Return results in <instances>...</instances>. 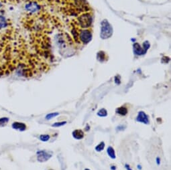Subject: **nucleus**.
Masks as SVG:
<instances>
[{
	"label": "nucleus",
	"mask_w": 171,
	"mask_h": 170,
	"mask_svg": "<svg viewBox=\"0 0 171 170\" xmlns=\"http://www.w3.org/2000/svg\"><path fill=\"white\" fill-rule=\"evenodd\" d=\"M134 52L136 54H138V55H140V54H144L146 53V52L147 50V49L149 48V46H146L144 48H142L141 46H140V45L138 44H135L134 45Z\"/></svg>",
	"instance_id": "nucleus-5"
},
{
	"label": "nucleus",
	"mask_w": 171,
	"mask_h": 170,
	"mask_svg": "<svg viewBox=\"0 0 171 170\" xmlns=\"http://www.w3.org/2000/svg\"><path fill=\"white\" fill-rule=\"evenodd\" d=\"M156 164H157V165H160V157H157L156 158Z\"/></svg>",
	"instance_id": "nucleus-18"
},
{
	"label": "nucleus",
	"mask_w": 171,
	"mask_h": 170,
	"mask_svg": "<svg viewBox=\"0 0 171 170\" xmlns=\"http://www.w3.org/2000/svg\"><path fill=\"white\" fill-rule=\"evenodd\" d=\"M73 136L76 139H81L84 137L83 131L81 129L75 130L73 132Z\"/></svg>",
	"instance_id": "nucleus-8"
},
{
	"label": "nucleus",
	"mask_w": 171,
	"mask_h": 170,
	"mask_svg": "<svg viewBox=\"0 0 171 170\" xmlns=\"http://www.w3.org/2000/svg\"><path fill=\"white\" fill-rule=\"evenodd\" d=\"M85 170H90V169H85Z\"/></svg>",
	"instance_id": "nucleus-22"
},
{
	"label": "nucleus",
	"mask_w": 171,
	"mask_h": 170,
	"mask_svg": "<svg viewBox=\"0 0 171 170\" xmlns=\"http://www.w3.org/2000/svg\"><path fill=\"white\" fill-rule=\"evenodd\" d=\"M138 168L139 169H141V167H140V165H138Z\"/></svg>",
	"instance_id": "nucleus-20"
},
{
	"label": "nucleus",
	"mask_w": 171,
	"mask_h": 170,
	"mask_svg": "<svg viewBox=\"0 0 171 170\" xmlns=\"http://www.w3.org/2000/svg\"><path fill=\"white\" fill-rule=\"evenodd\" d=\"M92 39V33L90 30H81L78 35V43L87 44Z\"/></svg>",
	"instance_id": "nucleus-2"
},
{
	"label": "nucleus",
	"mask_w": 171,
	"mask_h": 170,
	"mask_svg": "<svg viewBox=\"0 0 171 170\" xmlns=\"http://www.w3.org/2000/svg\"><path fill=\"white\" fill-rule=\"evenodd\" d=\"M111 169L112 170H115V166H114V167H113V166H111Z\"/></svg>",
	"instance_id": "nucleus-19"
},
{
	"label": "nucleus",
	"mask_w": 171,
	"mask_h": 170,
	"mask_svg": "<svg viewBox=\"0 0 171 170\" xmlns=\"http://www.w3.org/2000/svg\"><path fill=\"white\" fill-rule=\"evenodd\" d=\"M59 114V113H50L49 114H47L46 116V120H50L51 119H53V118L55 117L56 116H58Z\"/></svg>",
	"instance_id": "nucleus-13"
},
{
	"label": "nucleus",
	"mask_w": 171,
	"mask_h": 170,
	"mask_svg": "<svg viewBox=\"0 0 171 170\" xmlns=\"http://www.w3.org/2000/svg\"><path fill=\"white\" fill-rule=\"evenodd\" d=\"M107 152L108 155L111 159H115V151H114V149L112 147H111V146L107 148Z\"/></svg>",
	"instance_id": "nucleus-10"
},
{
	"label": "nucleus",
	"mask_w": 171,
	"mask_h": 170,
	"mask_svg": "<svg viewBox=\"0 0 171 170\" xmlns=\"http://www.w3.org/2000/svg\"><path fill=\"white\" fill-rule=\"evenodd\" d=\"M67 123L66 121H63V122H56L55 123H54L53 125V127H61Z\"/></svg>",
	"instance_id": "nucleus-15"
},
{
	"label": "nucleus",
	"mask_w": 171,
	"mask_h": 170,
	"mask_svg": "<svg viewBox=\"0 0 171 170\" xmlns=\"http://www.w3.org/2000/svg\"><path fill=\"white\" fill-rule=\"evenodd\" d=\"M12 127L15 129H18L20 131H24L26 129V125L24 123H20V122H15L13 123Z\"/></svg>",
	"instance_id": "nucleus-7"
},
{
	"label": "nucleus",
	"mask_w": 171,
	"mask_h": 170,
	"mask_svg": "<svg viewBox=\"0 0 171 170\" xmlns=\"http://www.w3.org/2000/svg\"><path fill=\"white\" fill-rule=\"evenodd\" d=\"M37 156H38V161L40 162L46 161L51 157L52 155L49 154V153L45 151H40L37 153Z\"/></svg>",
	"instance_id": "nucleus-3"
},
{
	"label": "nucleus",
	"mask_w": 171,
	"mask_h": 170,
	"mask_svg": "<svg viewBox=\"0 0 171 170\" xmlns=\"http://www.w3.org/2000/svg\"><path fill=\"white\" fill-rule=\"evenodd\" d=\"M125 168H126V169H127V170H132L131 169V168H130V166H129V165H128V164H126L125 165Z\"/></svg>",
	"instance_id": "nucleus-17"
},
{
	"label": "nucleus",
	"mask_w": 171,
	"mask_h": 170,
	"mask_svg": "<svg viewBox=\"0 0 171 170\" xmlns=\"http://www.w3.org/2000/svg\"><path fill=\"white\" fill-rule=\"evenodd\" d=\"M116 113L119 114V115L125 116L128 113V109L124 107H119V108H118L117 109H116Z\"/></svg>",
	"instance_id": "nucleus-9"
},
{
	"label": "nucleus",
	"mask_w": 171,
	"mask_h": 170,
	"mask_svg": "<svg viewBox=\"0 0 171 170\" xmlns=\"http://www.w3.org/2000/svg\"><path fill=\"white\" fill-rule=\"evenodd\" d=\"M97 115L100 117H106L107 115V112L105 109H101V110H99V112L97 113Z\"/></svg>",
	"instance_id": "nucleus-11"
},
{
	"label": "nucleus",
	"mask_w": 171,
	"mask_h": 170,
	"mask_svg": "<svg viewBox=\"0 0 171 170\" xmlns=\"http://www.w3.org/2000/svg\"><path fill=\"white\" fill-rule=\"evenodd\" d=\"M113 34V29L110 24L107 20H104L101 22V36L104 39L110 37Z\"/></svg>",
	"instance_id": "nucleus-1"
},
{
	"label": "nucleus",
	"mask_w": 171,
	"mask_h": 170,
	"mask_svg": "<svg viewBox=\"0 0 171 170\" xmlns=\"http://www.w3.org/2000/svg\"><path fill=\"white\" fill-rule=\"evenodd\" d=\"M8 120L9 119L6 117H3V118H2V119H0V125H4L8 123Z\"/></svg>",
	"instance_id": "nucleus-16"
},
{
	"label": "nucleus",
	"mask_w": 171,
	"mask_h": 170,
	"mask_svg": "<svg viewBox=\"0 0 171 170\" xmlns=\"http://www.w3.org/2000/svg\"><path fill=\"white\" fill-rule=\"evenodd\" d=\"M8 26V21L5 16L0 15V30L5 29Z\"/></svg>",
	"instance_id": "nucleus-6"
},
{
	"label": "nucleus",
	"mask_w": 171,
	"mask_h": 170,
	"mask_svg": "<svg viewBox=\"0 0 171 170\" xmlns=\"http://www.w3.org/2000/svg\"><path fill=\"white\" fill-rule=\"evenodd\" d=\"M50 139V136L49 135H41L40 136V139L42 141H47Z\"/></svg>",
	"instance_id": "nucleus-14"
},
{
	"label": "nucleus",
	"mask_w": 171,
	"mask_h": 170,
	"mask_svg": "<svg viewBox=\"0 0 171 170\" xmlns=\"http://www.w3.org/2000/svg\"><path fill=\"white\" fill-rule=\"evenodd\" d=\"M2 6V3H1V2H0V8H1V7Z\"/></svg>",
	"instance_id": "nucleus-21"
},
{
	"label": "nucleus",
	"mask_w": 171,
	"mask_h": 170,
	"mask_svg": "<svg viewBox=\"0 0 171 170\" xmlns=\"http://www.w3.org/2000/svg\"><path fill=\"white\" fill-rule=\"evenodd\" d=\"M136 121L138 122L142 123L144 124H148L149 123V118L148 116L144 112V111H140L138 114V116L136 117Z\"/></svg>",
	"instance_id": "nucleus-4"
},
{
	"label": "nucleus",
	"mask_w": 171,
	"mask_h": 170,
	"mask_svg": "<svg viewBox=\"0 0 171 170\" xmlns=\"http://www.w3.org/2000/svg\"><path fill=\"white\" fill-rule=\"evenodd\" d=\"M105 147V143L104 142H101V143L99 144L97 146L95 147V150L97 151H101L102 150H104V149Z\"/></svg>",
	"instance_id": "nucleus-12"
}]
</instances>
